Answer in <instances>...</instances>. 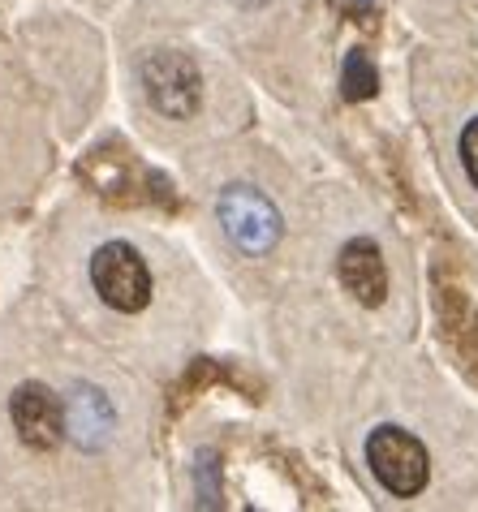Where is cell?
<instances>
[{
    "instance_id": "1",
    "label": "cell",
    "mask_w": 478,
    "mask_h": 512,
    "mask_svg": "<svg viewBox=\"0 0 478 512\" xmlns=\"http://www.w3.org/2000/svg\"><path fill=\"white\" fill-rule=\"evenodd\" d=\"M91 284L100 293V302L117 315H138L151 306V267L130 241H104L91 254Z\"/></svg>"
},
{
    "instance_id": "2",
    "label": "cell",
    "mask_w": 478,
    "mask_h": 512,
    "mask_svg": "<svg viewBox=\"0 0 478 512\" xmlns=\"http://www.w3.org/2000/svg\"><path fill=\"white\" fill-rule=\"evenodd\" d=\"M367 465L379 487L397 500H414L431 478V457L423 439L401 431V426H375L367 439Z\"/></svg>"
},
{
    "instance_id": "3",
    "label": "cell",
    "mask_w": 478,
    "mask_h": 512,
    "mask_svg": "<svg viewBox=\"0 0 478 512\" xmlns=\"http://www.w3.org/2000/svg\"><path fill=\"white\" fill-rule=\"evenodd\" d=\"M216 216L224 237L242 254H267L280 241V233H285L276 203L255 186H229L216 198Z\"/></svg>"
},
{
    "instance_id": "4",
    "label": "cell",
    "mask_w": 478,
    "mask_h": 512,
    "mask_svg": "<svg viewBox=\"0 0 478 512\" xmlns=\"http://www.w3.org/2000/svg\"><path fill=\"white\" fill-rule=\"evenodd\" d=\"M138 78H143V91L151 99V108L164 112L173 121H186L199 112L203 104V78H199V65L190 61L186 52H151L143 65H138Z\"/></svg>"
},
{
    "instance_id": "5",
    "label": "cell",
    "mask_w": 478,
    "mask_h": 512,
    "mask_svg": "<svg viewBox=\"0 0 478 512\" xmlns=\"http://www.w3.org/2000/svg\"><path fill=\"white\" fill-rule=\"evenodd\" d=\"M9 418L13 431L26 448L35 452H56L65 444V401L56 396L48 383H22L9 396Z\"/></svg>"
},
{
    "instance_id": "6",
    "label": "cell",
    "mask_w": 478,
    "mask_h": 512,
    "mask_svg": "<svg viewBox=\"0 0 478 512\" xmlns=\"http://www.w3.org/2000/svg\"><path fill=\"white\" fill-rule=\"evenodd\" d=\"M336 276L358 306H379L388 297V263L371 237H349L336 254Z\"/></svg>"
},
{
    "instance_id": "7",
    "label": "cell",
    "mask_w": 478,
    "mask_h": 512,
    "mask_svg": "<svg viewBox=\"0 0 478 512\" xmlns=\"http://www.w3.org/2000/svg\"><path fill=\"white\" fill-rule=\"evenodd\" d=\"M112 426H117V414H112V401L100 388L78 383L65 396V439H74L82 452H100L112 439Z\"/></svg>"
},
{
    "instance_id": "8",
    "label": "cell",
    "mask_w": 478,
    "mask_h": 512,
    "mask_svg": "<svg viewBox=\"0 0 478 512\" xmlns=\"http://www.w3.org/2000/svg\"><path fill=\"white\" fill-rule=\"evenodd\" d=\"M379 91V74H375V61L362 48H354L345 56V65H341V95L345 99H371Z\"/></svg>"
},
{
    "instance_id": "9",
    "label": "cell",
    "mask_w": 478,
    "mask_h": 512,
    "mask_svg": "<svg viewBox=\"0 0 478 512\" xmlns=\"http://www.w3.org/2000/svg\"><path fill=\"white\" fill-rule=\"evenodd\" d=\"M457 151H461V164H466V177L474 181V190H478V117L466 125V130H461Z\"/></svg>"
}]
</instances>
